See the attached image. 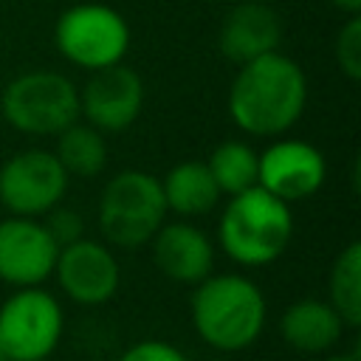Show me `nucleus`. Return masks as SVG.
I'll return each mask as SVG.
<instances>
[{
	"label": "nucleus",
	"mask_w": 361,
	"mask_h": 361,
	"mask_svg": "<svg viewBox=\"0 0 361 361\" xmlns=\"http://www.w3.org/2000/svg\"><path fill=\"white\" fill-rule=\"evenodd\" d=\"M268 305L257 282L243 274H209L192 293L195 333L214 350L251 347L265 327Z\"/></svg>",
	"instance_id": "2"
},
{
	"label": "nucleus",
	"mask_w": 361,
	"mask_h": 361,
	"mask_svg": "<svg viewBox=\"0 0 361 361\" xmlns=\"http://www.w3.org/2000/svg\"><path fill=\"white\" fill-rule=\"evenodd\" d=\"M220 195L231 197L240 195L251 186H257V169H259V155L245 144V141H223L212 149L206 161Z\"/></svg>",
	"instance_id": "19"
},
{
	"label": "nucleus",
	"mask_w": 361,
	"mask_h": 361,
	"mask_svg": "<svg viewBox=\"0 0 361 361\" xmlns=\"http://www.w3.org/2000/svg\"><path fill=\"white\" fill-rule=\"evenodd\" d=\"M327 180L324 155L299 138H276L268 149L259 152L257 186L271 192L285 203L305 200L316 195Z\"/></svg>",
	"instance_id": "11"
},
{
	"label": "nucleus",
	"mask_w": 361,
	"mask_h": 361,
	"mask_svg": "<svg viewBox=\"0 0 361 361\" xmlns=\"http://www.w3.org/2000/svg\"><path fill=\"white\" fill-rule=\"evenodd\" d=\"M324 361H361L355 353H333V355H327Z\"/></svg>",
	"instance_id": "24"
},
{
	"label": "nucleus",
	"mask_w": 361,
	"mask_h": 361,
	"mask_svg": "<svg viewBox=\"0 0 361 361\" xmlns=\"http://www.w3.org/2000/svg\"><path fill=\"white\" fill-rule=\"evenodd\" d=\"M161 192L166 200V212L178 217H200L209 214L220 203V189L206 166V161H180L161 178Z\"/></svg>",
	"instance_id": "16"
},
{
	"label": "nucleus",
	"mask_w": 361,
	"mask_h": 361,
	"mask_svg": "<svg viewBox=\"0 0 361 361\" xmlns=\"http://www.w3.org/2000/svg\"><path fill=\"white\" fill-rule=\"evenodd\" d=\"M59 245L37 217L0 220V282L11 288H37L54 276Z\"/></svg>",
	"instance_id": "12"
},
{
	"label": "nucleus",
	"mask_w": 361,
	"mask_h": 361,
	"mask_svg": "<svg viewBox=\"0 0 361 361\" xmlns=\"http://www.w3.org/2000/svg\"><path fill=\"white\" fill-rule=\"evenodd\" d=\"M54 155H56V161L62 164V169L68 175L96 178L107 166V141H104V133H99L87 121L85 124L73 121L71 127H65L56 135Z\"/></svg>",
	"instance_id": "17"
},
{
	"label": "nucleus",
	"mask_w": 361,
	"mask_h": 361,
	"mask_svg": "<svg viewBox=\"0 0 361 361\" xmlns=\"http://www.w3.org/2000/svg\"><path fill=\"white\" fill-rule=\"evenodd\" d=\"M68 178L51 149H20L0 166V203L17 217H42L65 200Z\"/></svg>",
	"instance_id": "8"
},
{
	"label": "nucleus",
	"mask_w": 361,
	"mask_h": 361,
	"mask_svg": "<svg viewBox=\"0 0 361 361\" xmlns=\"http://www.w3.org/2000/svg\"><path fill=\"white\" fill-rule=\"evenodd\" d=\"M166 200L161 180L144 169H124L113 175L99 197V228L113 248L149 245L155 231L164 226Z\"/></svg>",
	"instance_id": "4"
},
{
	"label": "nucleus",
	"mask_w": 361,
	"mask_h": 361,
	"mask_svg": "<svg viewBox=\"0 0 361 361\" xmlns=\"http://www.w3.org/2000/svg\"><path fill=\"white\" fill-rule=\"evenodd\" d=\"M0 361H11V355H8V353H6L3 347H0Z\"/></svg>",
	"instance_id": "25"
},
{
	"label": "nucleus",
	"mask_w": 361,
	"mask_h": 361,
	"mask_svg": "<svg viewBox=\"0 0 361 361\" xmlns=\"http://www.w3.org/2000/svg\"><path fill=\"white\" fill-rule=\"evenodd\" d=\"M279 333L290 350L305 355H322L341 341L344 322L330 302L307 296L285 307L279 319Z\"/></svg>",
	"instance_id": "15"
},
{
	"label": "nucleus",
	"mask_w": 361,
	"mask_h": 361,
	"mask_svg": "<svg viewBox=\"0 0 361 361\" xmlns=\"http://www.w3.org/2000/svg\"><path fill=\"white\" fill-rule=\"evenodd\" d=\"M293 240L290 203L274 197L262 186H251L231 195L220 223L217 243L228 259L245 268H262L276 262Z\"/></svg>",
	"instance_id": "3"
},
{
	"label": "nucleus",
	"mask_w": 361,
	"mask_h": 361,
	"mask_svg": "<svg viewBox=\"0 0 361 361\" xmlns=\"http://www.w3.org/2000/svg\"><path fill=\"white\" fill-rule=\"evenodd\" d=\"M62 305L42 285L17 288L0 305V347L11 361L51 358L62 338Z\"/></svg>",
	"instance_id": "7"
},
{
	"label": "nucleus",
	"mask_w": 361,
	"mask_h": 361,
	"mask_svg": "<svg viewBox=\"0 0 361 361\" xmlns=\"http://www.w3.org/2000/svg\"><path fill=\"white\" fill-rule=\"evenodd\" d=\"M327 293L333 310L341 316L344 327L361 324V243L353 240L341 248L336 257L330 276H327Z\"/></svg>",
	"instance_id": "18"
},
{
	"label": "nucleus",
	"mask_w": 361,
	"mask_h": 361,
	"mask_svg": "<svg viewBox=\"0 0 361 361\" xmlns=\"http://www.w3.org/2000/svg\"><path fill=\"white\" fill-rule=\"evenodd\" d=\"M42 361H51V358H42Z\"/></svg>",
	"instance_id": "26"
},
{
	"label": "nucleus",
	"mask_w": 361,
	"mask_h": 361,
	"mask_svg": "<svg viewBox=\"0 0 361 361\" xmlns=\"http://www.w3.org/2000/svg\"><path fill=\"white\" fill-rule=\"evenodd\" d=\"M330 6H333V8H338V11H344L347 17L361 14V0H330Z\"/></svg>",
	"instance_id": "23"
},
{
	"label": "nucleus",
	"mask_w": 361,
	"mask_h": 361,
	"mask_svg": "<svg viewBox=\"0 0 361 361\" xmlns=\"http://www.w3.org/2000/svg\"><path fill=\"white\" fill-rule=\"evenodd\" d=\"M305 104L307 76L296 59L279 51L240 65L226 96L234 127L257 138L285 135L302 118Z\"/></svg>",
	"instance_id": "1"
},
{
	"label": "nucleus",
	"mask_w": 361,
	"mask_h": 361,
	"mask_svg": "<svg viewBox=\"0 0 361 361\" xmlns=\"http://www.w3.org/2000/svg\"><path fill=\"white\" fill-rule=\"evenodd\" d=\"M54 42L62 59L85 71H102L124 62L130 51L127 20L104 3H76L54 25Z\"/></svg>",
	"instance_id": "6"
},
{
	"label": "nucleus",
	"mask_w": 361,
	"mask_h": 361,
	"mask_svg": "<svg viewBox=\"0 0 361 361\" xmlns=\"http://www.w3.org/2000/svg\"><path fill=\"white\" fill-rule=\"evenodd\" d=\"M42 226L48 228V234L54 237V243H56L59 248H62V245H71V243H76V240L85 237V223H82L79 212L62 209V203L54 206V209L45 214V223H42Z\"/></svg>",
	"instance_id": "21"
},
{
	"label": "nucleus",
	"mask_w": 361,
	"mask_h": 361,
	"mask_svg": "<svg viewBox=\"0 0 361 361\" xmlns=\"http://www.w3.org/2000/svg\"><path fill=\"white\" fill-rule=\"evenodd\" d=\"M336 62H338V71L350 82H358L361 79V17L358 14H353L338 28V37H336Z\"/></svg>",
	"instance_id": "20"
},
{
	"label": "nucleus",
	"mask_w": 361,
	"mask_h": 361,
	"mask_svg": "<svg viewBox=\"0 0 361 361\" xmlns=\"http://www.w3.org/2000/svg\"><path fill=\"white\" fill-rule=\"evenodd\" d=\"M54 276L59 290L71 302L85 307L110 302L121 285V268L110 245L87 237L59 248L54 262Z\"/></svg>",
	"instance_id": "9"
},
{
	"label": "nucleus",
	"mask_w": 361,
	"mask_h": 361,
	"mask_svg": "<svg viewBox=\"0 0 361 361\" xmlns=\"http://www.w3.org/2000/svg\"><path fill=\"white\" fill-rule=\"evenodd\" d=\"M155 268L178 282V285H197L214 271V245L212 240L192 223L175 220L164 223L155 237L149 240Z\"/></svg>",
	"instance_id": "13"
},
{
	"label": "nucleus",
	"mask_w": 361,
	"mask_h": 361,
	"mask_svg": "<svg viewBox=\"0 0 361 361\" xmlns=\"http://www.w3.org/2000/svg\"><path fill=\"white\" fill-rule=\"evenodd\" d=\"M220 51L234 65H245L257 56L279 51L282 42V20L262 0H243L228 8L220 23Z\"/></svg>",
	"instance_id": "14"
},
{
	"label": "nucleus",
	"mask_w": 361,
	"mask_h": 361,
	"mask_svg": "<svg viewBox=\"0 0 361 361\" xmlns=\"http://www.w3.org/2000/svg\"><path fill=\"white\" fill-rule=\"evenodd\" d=\"M0 113L23 135H59L79 121V87L56 71H25L6 85Z\"/></svg>",
	"instance_id": "5"
},
{
	"label": "nucleus",
	"mask_w": 361,
	"mask_h": 361,
	"mask_svg": "<svg viewBox=\"0 0 361 361\" xmlns=\"http://www.w3.org/2000/svg\"><path fill=\"white\" fill-rule=\"evenodd\" d=\"M118 361H189V358L169 341L147 338V341H138V344L127 347Z\"/></svg>",
	"instance_id": "22"
},
{
	"label": "nucleus",
	"mask_w": 361,
	"mask_h": 361,
	"mask_svg": "<svg viewBox=\"0 0 361 361\" xmlns=\"http://www.w3.org/2000/svg\"><path fill=\"white\" fill-rule=\"evenodd\" d=\"M144 82L124 62L90 71L79 90V118H85L99 133H121L141 116Z\"/></svg>",
	"instance_id": "10"
}]
</instances>
